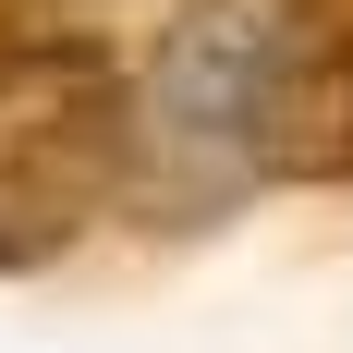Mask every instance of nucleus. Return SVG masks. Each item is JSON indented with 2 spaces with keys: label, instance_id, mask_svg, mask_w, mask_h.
Wrapping results in <instances>:
<instances>
[{
  "label": "nucleus",
  "instance_id": "1",
  "mask_svg": "<svg viewBox=\"0 0 353 353\" xmlns=\"http://www.w3.org/2000/svg\"><path fill=\"white\" fill-rule=\"evenodd\" d=\"M134 183V85L85 37L0 49V281L73 256Z\"/></svg>",
  "mask_w": 353,
  "mask_h": 353
},
{
  "label": "nucleus",
  "instance_id": "2",
  "mask_svg": "<svg viewBox=\"0 0 353 353\" xmlns=\"http://www.w3.org/2000/svg\"><path fill=\"white\" fill-rule=\"evenodd\" d=\"M232 134L281 183H353V0H232Z\"/></svg>",
  "mask_w": 353,
  "mask_h": 353
},
{
  "label": "nucleus",
  "instance_id": "3",
  "mask_svg": "<svg viewBox=\"0 0 353 353\" xmlns=\"http://www.w3.org/2000/svg\"><path fill=\"white\" fill-rule=\"evenodd\" d=\"M0 49H12V0H0Z\"/></svg>",
  "mask_w": 353,
  "mask_h": 353
}]
</instances>
